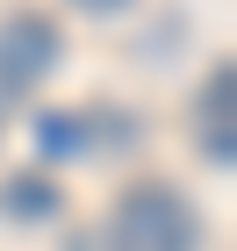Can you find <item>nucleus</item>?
<instances>
[{"mask_svg":"<svg viewBox=\"0 0 237 251\" xmlns=\"http://www.w3.org/2000/svg\"><path fill=\"white\" fill-rule=\"evenodd\" d=\"M201 223L187 208V194L165 187V179H144L108 208V230H101V251H194Z\"/></svg>","mask_w":237,"mask_h":251,"instance_id":"nucleus-1","label":"nucleus"},{"mask_svg":"<svg viewBox=\"0 0 237 251\" xmlns=\"http://www.w3.org/2000/svg\"><path fill=\"white\" fill-rule=\"evenodd\" d=\"M58 65V22L51 15H7L0 22V100L29 94Z\"/></svg>","mask_w":237,"mask_h":251,"instance_id":"nucleus-2","label":"nucleus"},{"mask_svg":"<svg viewBox=\"0 0 237 251\" xmlns=\"http://www.w3.org/2000/svg\"><path fill=\"white\" fill-rule=\"evenodd\" d=\"M201 151L216 158V165H230V151H237V122H230V65H216L209 100H201Z\"/></svg>","mask_w":237,"mask_h":251,"instance_id":"nucleus-3","label":"nucleus"},{"mask_svg":"<svg viewBox=\"0 0 237 251\" xmlns=\"http://www.w3.org/2000/svg\"><path fill=\"white\" fill-rule=\"evenodd\" d=\"M7 208H15L22 223H43V215H58V187H51V179H15V187H7Z\"/></svg>","mask_w":237,"mask_h":251,"instance_id":"nucleus-4","label":"nucleus"},{"mask_svg":"<svg viewBox=\"0 0 237 251\" xmlns=\"http://www.w3.org/2000/svg\"><path fill=\"white\" fill-rule=\"evenodd\" d=\"M79 7H94V15H115V7H122V0H79Z\"/></svg>","mask_w":237,"mask_h":251,"instance_id":"nucleus-5","label":"nucleus"}]
</instances>
